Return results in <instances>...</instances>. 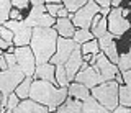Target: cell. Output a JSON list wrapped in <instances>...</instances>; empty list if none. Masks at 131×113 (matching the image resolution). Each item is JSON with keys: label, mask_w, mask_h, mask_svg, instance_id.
Masks as SVG:
<instances>
[{"label": "cell", "mask_w": 131, "mask_h": 113, "mask_svg": "<svg viewBox=\"0 0 131 113\" xmlns=\"http://www.w3.org/2000/svg\"><path fill=\"white\" fill-rule=\"evenodd\" d=\"M67 97V87H57L51 82L41 79H33L30 85L28 98L35 100L41 105H46L48 111H54Z\"/></svg>", "instance_id": "1"}, {"label": "cell", "mask_w": 131, "mask_h": 113, "mask_svg": "<svg viewBox=\"0 0 131 113\" xmlns=\"http://www.w3.org/2000/svg\"><path fill=\"white\" fill-rule=\"evenodd\" d=\"M56 41H57V33L54 28H41V26L31 28V39L28 46L33 51L36 64L49 62L51 56L56 51Z\"/></svg>", "instance_id": "2"}, {"label": "cell", "mask_w": 131, "mask_h": 113, "mask_svg": "<svg viewBox=\"0 0 131 113\" xmlns=\"http://www.w3.org/2000/svg\"><path fill=\"white\" fill-rule=\"evenodd\" d=\"M90 95L102 107H105L108 111H112L118 105V84L115 80H103L98 85L90 88Z\"/></svg>", "instance_id": "3"}, {"label": "cell", "mask_w": 131, "mask_h": 113, "mask_svg": "<svg viewBox=\"0 0 131 113\" xmlns=\"http://www.w3.org/2000/svg\"><path fill=\"white\" fill-rule=\"evenodd\" d=\"M129 30V20L121 15V7H112L106 15V31L115 38L125 35Z\"/></svg>", "instance_id": "4"}, {"label": "cell", "mask_w": 131, "mask_h": 113, "mask_svg": "<svg viewBox=\"0 0 131 113\" xmlns=\"http://www.w3.org/2000/svg\"><path fill=\"white\" fill-rule=\"evenodd\" d=\"M23 77L25 74L18 66L0 71V94H2V97H8V94H12L15 90V87L21 82Z\"/></svg>", "instance_id": "5"}, {"label": "cell", "mask_w": 131, "mask_h": 113, "mask_svg": "<svg viewBox=\"0 0 131 113\" xmlns=\"http://www.w3.org/2000/svg\"><path fill=\"white\" fill-rule=\"evenodd\" d=\"M79 46L72 38H61L57 36V41H56V51L54 54L51 56L49 62L52 66H64V62L67 61V58L71 56V52Z\"/></svg>", "instance_id": "6"}, {"label": "cell", "mask_w": 131, "mask_h": 113, "mask_svg": "<svg viewBox=\"0 0 131 113\" xmlns=\"http://www.w3.org/2000/svg\"><path fill=\"white\" fill-rule=\"evenodd\" d=\"M13 54L16 59V66L21 69V72L28 77H33L36 61H35V56H33V51L30 49V46H16Z\"/></svg>", "instance_id": "7"}, {"label": "cell", "mask_w": 131, "mask_h": 113, "mask_svg": "<svg viewBox=\"0 0 131 113\" xmlns=\"http://www.w3.org/2000/svg\"><path fill=\"white\" fill-rule=\"evenodd\" d=\"M74 80H75V82L84 84L87 88H92V87L98 85L100 82H103L102 75L95 71V67H93V66H89L87 62H82V66H80L79 72L75 74Z\"/></svg>", "instance_id": "8"}, {"label": "cell", "mask_w": 131, "mask_h": 113, "mask_svg": "<svg viewBox=\"0 0 131 113\" xmlns=\"http://www.w3.org/2000/svg\"><path fill=\"white\" fill-rule=\"evenodd\" d=\"M92 66L95 67V71L102 75L103 80H115V75L120 72L118 67H116V64L110 62L103 52H98L97 58H95V62H93Z\"/></svg>", "instance_id": "9"}, {"label": "cell", "mask_w": 131, "mask_h": 113, "mask_svg": "<svg viewBox=\"0 0 131 113\" xmlns=\"http://www.w3.org/2000/svg\"><path fill=\"white\" fill-rule=\"evenodd\" d=\"M82 66V52H80V48L77 46L75 49L71 52V56L67 58V61L64 62V69H66V75H67V80L72 82L75 74L79 72Z\"/></svg>", "instance_id": "10"}, {"label": "cell", "mask_w": 131, "mask_h": 113, "mask_svg": "<svg viewBox=\"0 0 131 113\" xmlns=\"http://www.w3.org/2000/svg\"><path fill=\"white\" fill-rule=\"evenodd\" d=\"M12 113H49L46 105H41L31 98L20 100V103L12 110Z\"/></svg>", "instance_id": "11"}, {"label": "cell", "mask_w": 131, "mask_h": 113, "mask_svg": "<svg viewBox=\"0 0 131 113\" xmlns=\"http://www.w3.org/2000/svg\"><path fill=\"white\" fill-rule=\"evenodd\" d=\"M33 79H41L46 80V82H51L56 85V79H54V66L51 62H43V64H36L35 67V74H33Z\"/></svg>", "instance_id": "12"}, {"label": "cell", "mask_w": 131, "mask_h": 113, "mask_svg": "<svg viewBox=\"0 0 131 113\" xmlns=\"http://www.w3.org/2000/svg\"><path fill=\"white\" fill-rule=\"evenodd\" d=\"M67 97H72V98H75V100L84 102L87 97H90V88H87L80 82L72 80V82L67 84Z\"/></svg>", "instance_id": "13"}, {"label": "cell", "mask_w": 131, "mask_h": 113, "mask_svg": "<svg viewBox=\"0 0 131 113\" xmlns=\"http://www.w3.org/2000/svg\"><path fill=\"white\" fill-rule=\"evenodd\" d=\"M52 28L56 30L57 36H61V38H72L74 31H75V26L72 25V21L67 17L56 18V23H54V26H52Z\"/></svg>", "instance_id": "14"}, {"label": "cell", "mask_w": 131, "mask_h": 113, "mask_svg": "<svg viewBox=\"0 0 131 113\" xmlns=\"http://www.w3.org/2000/svg\"><path fill=\"white\" fill-rule=\"evenodd\" d=\"M80 113H112V111H108L105 107H102V105L90 95V97H87V98L82 102Z\"/></svg>", "instance_id": "15"}, {"label": "cell", "mask_w": 131, "mask_h": 113, "mask_svg": "<svg viewBox=\"0 0 131 113\" xmlns=\"http://www.w3.org/2000/svg\"><path fill=\"white\" fill-rule=\"evenodd\" d=\"M31 80L33 77H28V75H25V77L21 79V82L18 84V85L15 87V90H13V94L18 97L20 100H25V98H28V94H30V85H31Z\"/></svg>", "instance_id": "16"}, {"label": "cell", "mask_w": 131, "mask_h": 113, "mask_svg": "<svg viewBox=\"0 0 131 113\" xmlns=\"http://www.w3.org/2000/svg\"><path fill=\"white\" fill-rule=\"evenodd\" d=\"M118 103L123 107L131 105V87H126L125 84H118Z\"/></svg>", "instance_id": "17"}, {"label": "cell", "mask_w": 131, "mask_h": 113, "mask_svg": "<svg viewBox=\"0 0 131 113\" xmlns=\"http://www.w3.org/2000/svg\"><path fill=\"white\" fill-rule=\"evenodd\" d=\"M116 67H118V71H120V72H125V71H129L131 69V52L129 51L120 52V54H118Z\"/></svg>", "instance_id": "18"}, {"label": "cell", "mask_w": 131, "mask_h": 113, "mask_svg": "<svg viewBox=\"0 0 131 113\" xmlns=\"http://www.w3.org/2000/svg\"><path fill=\"white\" fill-rule=\"evenodd\" d=\"M72 39L77 44H82L85 41L93 39V35L90 33V30H85V28H75V31H74V35H72Z\"/></svg>", "instance_id": "19"}, {"label": "cell", "mask_w": 131, "mask_h": 113, "mask_svg": "<svg viewBox=\"0 0 131 113\" xmlns=\"http://www.w3.org/2000/svg\"><path fill=\"white\" fill-rule=\"evenodd\" d=\"M79 48H80V52H82V54H98V52H100L97 38H93V39H90V41H85V43L79 44Z\"/></svg>", "instance_id": "20"}, {"label": "cell", "mask_w": 131, "mask_h": 113, "mask_svg": "<svg viewBox=\"0 0 131 113\" xmlns=\"http://www.w3.org/2000/svg\"><path fill=\"white\" fill-rule=\"evenodd\" d=\"M54 79L57 87H67L69 80H67V75H66L64 66H54Z\"/></svg>", "instance_id": "21"}, {"label": "cell", "mask_w": 131, "mask_h": 113, "mask_svg": "<svg viewBox=\"0 0 131 113\" xmlns=\"http://www.w3.org/2000/svg\"><path fill=\"white\" fill-rule=\"evenodd\" d=\"M85 2H87V0H61V3L64 5V8H67L69 13H74V12H77L80 7L85 5Z\"/></svg>", "instance_id": "22"}, {"label": "cell", "mask_w": 131, "mask_h": 113, "mask_svg": "<svg viewBox=\"0 0 131 113\" xmlns=\"http://www.w3.org/2000/svg\"><path fill=\"white\" fill-rule=\"evenodd\" d=\"M90 33L93 35V38H98V36L106 33V17H102L100 21L97 23L93 28H90Z\"/></svg>", "instance_id": "23"}, {"label": "cell", "mask_w": 131, "mask_h": 113, "mask_svg": "<svg viewBox=\"0 0 131 113\" xmlns=\"http://www.w3.org/2000/svg\"><path fill=\"white\" fill-rule=\"evenodd\" d=\"M12 5H10V0H0V25L8 20V12H10Z\"/></svg>", "instance_id": "24"}, {"label": "cell", "mask_w": 131, "mask_h": 113, "mask_svg": "<svg viewBox=\"0 0 131 113\" xmlns=\"http://www.w3.org/2000/svg\"><path fill=\"white\" fill-rule=\"evenodd\" d=\"M10 5L13 7V8H18L20 12H23L25 15H26V12L30 10V0H10Z\"/></svg>", "instance_id": "25"}, {"label": "cell", "mask_w": 131, "mask_h": 113, "mask_svg": "<svg viewBox=\"0 0 131 113\" xmlns=\"http://www.w3.org/2000/svg\"><path fill=\"white\" fill-rule=\"evenodd\" d=\"M113 39H115V36H113V35H110L108 31H106L105 35L98 36V38H97V43H98V49L102 51V49H103V48H106V46H108V44L112 43Z\"/></svg>", "instance_id": "26"}, {"label": "cell", "mask_w": 131, "mask_h": 113, "mask_svg": "<svg viewBox=\"0 0 131 113\" xmlns=\"http://www.w3.org/2000/svg\"><path fill=\"white\" fill-rule=\"evenodd\" d=\"M44 7H46V13H49L51 17H57V12H59L61 8H62V3L61 2H57V3H52V2H48V3H44Z\"/></svg>", "instance_id": "27"}, {"label": "cell", "mask_w": 131, "mask_h": 113, "mask_svg": "<svg viewBox=\"0 0 131 113\" xmlns=\"http://www.w3.org/2000/svg\"><path fill=\"white\" fill-rule=\"evenodd\" d=\"M23 18H25L23 12H20L18 8H13V7H12L10 12H8V20H18V21H23Z\"/></svg>", "instance_id": "28"}, {"label": "cell", "mask_w": 131, "mask_h": 113, "mask_svg": "<svg viewBox=\"0 0 131 113\" xmlns=\"http://www.w3.org/2000/svg\"><path fill=\"white\" fill-rule=\"evenodd\" d=\"M18 103H20V98L13 94V92L8 94V97H7V108H8V110H13Z\"/></svg>", "instance_id": "29"}, {"label": "cell", "mask_w": 131, "mask_h": 113, "mask_svg": "<svg viewBox=\"0 0 131 113\" xmlns=\"http://www.w3.org/2000/svg\"><path fill=\"white\" fill-rule=\"evenodd\" d=\"M0 38L5 39L7 43H12V39H13V33H12L8 28H5L3 25H0Z\"/></svg>", "instance_id": "30"}, {"label": "cell", "mask_w": 131, "mask_h": 113, "mask_svg": "<svg viewBox=\"0 0 131 113\" xmlns=\"http://www.w3.org/2000/svg\"><path fill=\"white\" fill-rule=\"evenodd\" d=\"M3 59H5V62H7V66L8 67H13L16 66V59H15V54L13 52H7V51H3Z\"/></svg>", "instance_id": "31"}, {"label": "cell", "mask_w": 131, "mask_h": 113, "mask_svg": "<svg viewBox=\"0 0 131 113\" xmlns=\"http://www.w3.org/2000/svg\"><path fill=\"white\" fill-rule=\"evenodd\" d=\"M121 74V80L126 87H131V69L129 71H125V72H120Z\"/></svg>", "instance_id": "32"}, {"label": "cell", "mask_w": 131, "mask_h": 113, "mask_svg": "<svg viewBox=\"0 0 131 113\" xmlns=\"http://www.w3.org/2000/svg\"><path fill=\"white\" fill-rule=\"evenodd\" d=\"M112 113H131V108L129 107H123V105L118 103L116 107L112 110Z\"/></svg>", "instance_id": "33"}, {"label": "cell", "mask_w": 131, "mask_h": 113, "mask_svg": "<svg viewBox=\"0 0 131 113\" xmlns=\"http://www.w3.org/2000/svg\"><path fill=\"white\" fill-rule=\"evenodd\" d=\"M100 8H105V7H110V0H93Z\"/></svg>", "instance_id": "34"}, {"label": "cell", "mask_w": 131, "mask_h": 113, "mask_svg": "<svg viewBox=\"0 0 131 113\" xmlns=\"http://www.w3.org/2000/svg\"><path fill=\"white\" fill-rule=\"evenodd\" d=\"M12 44H13V43H7L5 39L0 38V49H2V51H7V49H8V46H12Z\"/></svg>", "instance_id": "35"}, {"label": "cell", "mask_w": 131, "mask_h": 113, "mask_svg": "<svg viewBox=\"0 0 131 113\" xmlns=\"http://www.w3.org/2000/svg\"><path fill=\"white\" fill-rule=\"evenodd\" d=\"M67 15H69L67 8H64V7H62V8L57 12V17H56V18H64V17H67Z\"/></svg>", "instance_id": "36"}, {"label": "cell", "mask_w": 131, "mask_h": 113, "mask_svg": "<svg viewBox=\"0 0 131 113\" xmlns=\"http://www.w3.org/2000/svg\"><path fill=\"white\" fill-rule=\"evenodd\" d=\"M5 69H8V66H7L5 59H3V56L0 54V71H5Z\"/></svg>", "instance_id": "37"}, {"label": "cell", "mask_w": 131, "mask_h": 113, "mask_svg": "<svg viewBox=\"0 0 131 113\" xmlns=\"http://www.w3.org/2000/svg\"><path fill=\"white\" fill-rule=\"evenodd\" d=\"M46 3V0H30V5H43Z\"/></svg>", "instance_id": "38"}, {"label": "cell", "mask_w": 131, "mask_h": 113, "mask_svg": "<svg viewBox=\"0 0 131 113\" xmlns=\"http://www.w3.org/2000/svg\"><path fill=\"white\" fill-rule=\"evenodd\" d=\"M123 0H110V7H120V3Z\"/></svg>", "instance_id": "39"}, {"label": "cell", "mask_w": 131, "mask_h": 113, "mask_svg": "<svg viewBox=\"0 0 131 113\" xmlns=\"http://www.w3.org/2000/svg\"><path fill=\"white\" fill-rule=\"evenodd\" d=\"M48 2H52V3H57V2H61V0H46V3Z\"/></svg>", "instance_id": "40"}, {"label": "cell", "mask_w": 131, "mask_h": 113, "mask_svg": "<svg viewBox=\"0 0 131 113\" xmlns=\"http://www.w3.org/2000/svg\"><path fill=\"white\" fill-rule=\"evenodd\" d=\"M2 113H12V110H8V108H7V110H3Z\"/></svg>", "instance_id": "41"}, {"label": "cell", "mask_w": 131, "mask_h": 113, "mask_svg": "<svg viewBox=\"0 0 131 113\" xmlns=\"http://www.w3.org/2000/svg\"><path fill=\"white\" fill-rule=\"evenodd\" d=\"M0 100H2V94H0Z\"/></svg>", "instance_id": "42"}]
</instances>
